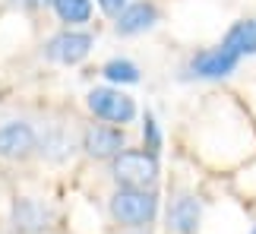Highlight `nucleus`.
I'll return each mask as SVG.
<instances>
[{"label":"nucleus","instance_id":"14","mask_svg":"<svg viewBox=\"0 0 256 234\" xmlns=\"http://www.w3.org/2000/svg\"><path fill=\"white\" fill-rule=\"evenodd\" d=\"M142 136H146V152L155 155L162 149V133H158V124H155L152 114H146V120H142Z\"/></svg>","mask_w":256,"mask_h":234},{"label":"nucleus","instance_id":"5","mask_svg":"<svg viewBox=\"0 0 256 234\" xmlns=\"http://www.w3.org/2000/svg\"><path fill=\"white\" fill-rule=\"evenodd\" d=\"M38 146V133L26 120H6L0 124V155L4 158H26Z\"/></svg>","mask_w":256,"mask_h":234},{"label":"nucleus","instance_id":"13","mask_svg":"<svg viewBox=\"0 0 256 234\" xmlns=\"http://www.w3.org/2000/svg\"><path fill=\"white\" fill-rule=\"evenodd\" d=\"M102 73H104L111 82H124V86L140 82V66H136L133 60H124V57H114V60H108Z\"/></svg>","mask_w":256,"mask_h":234},{"label":"nucleus","instance_id":"12","mask_svg":"<svg viewBox=\"0 0 256 234\" xmlns=\"http://www.w3.org/2000/svg\"><path fill=\"white\" fill-rule=\"evenodd\" d=\"M51 6H54V13L70 26L86 22V19L92 16V0H51Z\"/></svg>","mask_w":256,"mask_h":234},{"label":"nucleus","instance_id":"6","mask_svg":"<svg viewBox=\"0 0 256 234\" xmlns=\"http://www.w3.org/2000/svg\"><path fill=\"white\" fill-rule=\"evenodd\" d=\"M124 142L126 136L124 130H117V126H102V124H92L88 130L82 133V149L88 158H117V155L124 152Z\"/></svg>","mask_w":256,"mask_h":234},{"label":"nucleus","instance_id":"8","mask_svg":"<svg viewBox=\"0 0 256 234\" xmlns=\"http://www.w3.org/2000/svg\"><path fill=\"white\" fill-rule=\"evenodd\" d=\"M54 212L38 200H19L16 209H13V222H16V231L22 234H32V231H44L48 222H51Z\"/></svg>","mask_w":256,"mask_h":234},{"label":"nucleus","instance_id":"4","mask_svg":"<svg viewBox=\"0 0 256 234\" xmlns=\"http://www.w3.org/2000/svg\"><path fill=\"white\" fill-rule=\"evenodd\" d=\"M88 51H92V35H88V32H73V28H66V32L54 35L51 42H48V48H44L48 60L66 64V66L86 60Z\"/></svg>","mask_w":256,"mask_h":234},{"label":"nucleus","instance_id":"17","mask_svg":"<svg viewBox=\"0 0 256 234\" xmlns=\"http://www.w3.org/2000/svg\"><path fill=\"white\" fill-rule=\"evenodd\" d=\"M253 234H256V228H253Z\"/></svg>","mask_w":256,"mask_h":234},{"label":"nucleus","instance_id":"2","mask_svg":"<svg viewBox=\"0 0 256 234\" xmlns=\"http://www.w3.org/2000/svg\"><path fill=\"white\" fill-rule=\"evenodd\" d=\"M155 209H158V200H155L152 190H130L120 187L111 196V216L126 228H142L155 218Z\"/></svg>","mask_w":256,"mask_h":234},{"label":"nucleus","instance_id":"1","mask_svg":"<svg viewBox=\"0 0 256 234\" xmlns=\"http://www.w3.org/2000/svg\"><path fill=\"white\" fill-rule=\"evenodd\" d=\"M114 180L130 190H146L158 180V158L146 149H126L114 158Z\"/></svg>","mask_w":256,"mask_h":234},{"label":"nucleus","instance_id":"3","mask_svg":"<svg viewBox=\"0 0 256 234\" xmlns=\"http://www.w3.org/2000/svg\"><path fill=\"white\" fill-rule=\"evenodd\" d=\"M88 111L111 124H130L136 117V104L120 89H92L88 92Z\"/></svg>","mask_w":256,"mask_h":234},{"label":"nucleus","instance_id":"15","mask_svg":"<svg viewBox=\"0 0 256 234\" xmlns=\"http://www.w3.org/2000/svg\"><path fill=\"white\" fill-rule=\"evenodd\" d=\"M98 6H102L108 16H120L126 10V0H98Z\"/></svg>","mask_w":256,"mask_h":234},{"label":"nucleus","instance_id":"16","mask_svg":"<svg viewBox=\"0 0 256 234\" xmlns=\"http://www.w3.org/2000/svg\"><path fill=\"white\" fill-rule=\"evenodd\" d=\"M13 4H19V6H44V4H51V0H13Z\"/></svg>","mask_w":256,"mask_h":234},{"label":"nucleus","instance_id":"7","mask_svg":"<svg viewBox=\"0 0 256 234\" xmlns=\"http://www.w3.org/2000/svg\"><path fill=\"white\" fill-rule=\"evenodd\" d=\"M240 57L231 54L228 48H209V51H200L193 57V73L196 76H206V80H218V76H228L234 73V66H238Z\"/></svg>","mask_w":256,"mask_h":234},{"label":"nucleus","instance_id":"11","mask_svg":"<svg viewBox=\"0 0 256 234\" xmlns=\"http://www.w3.org/2000/svg\"><path fill=\"white\" fill-rule=\"evenodd\" d=\"M222 48H228L231 54H256V19H240V22H234L228 28V35H224Z\"/></svg>","mask_w":256,"mask_h":234},{"label":"nucleus","instance_id":"10","mask_svg":"<svg viewBox=\"0 0 256 234\" xmlns=\"http://www.w3.org/2000/svg\"><path fill=\"white\" fill-rule=\"evenodd\" d=\"M155 22H158V10L142 0V4L126 6L124 13L117 16V32H120V35H136V32H146V28H152Z\"/></svg>","mask_w":256,"mask_h":234},{"label":"nucleus","instance_id":"9","mask_svg":"<svg viewBox=\"0 0 256 234\" xmlns=\"http://www.w3.org/2000/svg\"><path fill=\"white\" fill-rule=\"evenodd\" d=\"M168 225L177 234H196V228H200V202H196L190 193H180V196L171 202Z\"/></svg>","mask_w":256,"mask_h":234}]
</instances>
